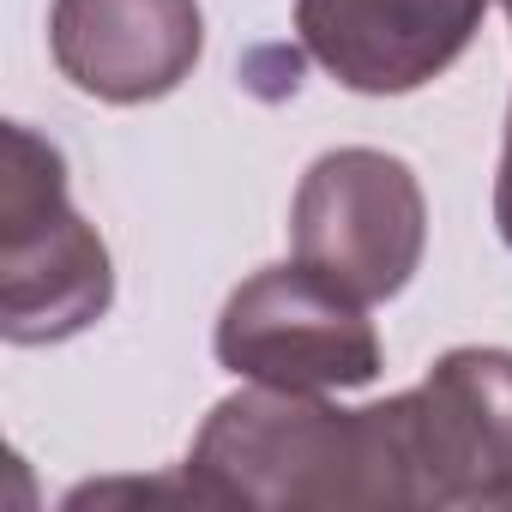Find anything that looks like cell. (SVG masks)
Masks as SVG:
<instances>
[{
  "label": "cell",
  "instance_id": "obj_1",
  "mask_svg": "<svg viewBox=\"0 0 512 512\" xmlns=\"http://www.w3.org/2000/svg\"><path fill=\"white\" fill-rule=\"evenodd\" d=\"M187 482L205 506L247 512H362V506H410L398 428L386 404L338 410L320 392L253 386L223 398L193 452Z\"/></svg>",
  "mask_w": 512,
  "mask_h": 512
},
{
  "label": "cell",
  "instance_id": "obj_2",
  "mask_svg": "<svg viewBox=\"0 0 512 512\" xmlns=\"http://www.w3.org/2000/svg\"><path fill=\"white\" fill-rule=\"evenodd\" d=\"M115 302L103 235L67 199V163L31 127H7L0 175V332L7 344H61Z\"/></svg>",
  "mask_w": 512,
  "mask_h": 512
},
{
  "label": "cell",
  "instance_id": "obj_3",
  "mask_svg": "<svg viewBox=\"0 0 512 512\" xmlns=\"http://www.w3.org/2000/svg\"><path fill=\"white\" fill-rule=\"evenodd\" d=\"M290 247H296V266L356 296L362 308L386 302L416 278L428 247L422 181L410 175V163L368 145L326 151L296 187Z\"/></svg>",
  "mask_w": 512,
  "mask_h": 512
},
{
  "label": "cell",
  "instance_id": "obj_4",
  "mask_svg": "<svg viewBox=\"0 0 512 512\" xmlns=\"http://www.w3.org/2000/svg\"><path fill=\"white\" fill-rule=\"evenodd\" d=\"M386 410L410 506L512 512V350H446Z\"/></svg>",
  "mask_w": 512,
  "mask_h": 512
},
{
  "label": "cell",
  "instance_id": "obj_5",
  "mask_svg": "<svg viewBox=\"0 0 512 512\" xmlns=\"http://www.w3.org/2000/svg\"><path fill=\"white\" fill-rule=\"evenodd\" d=\"M217 362L253 386L344 392L380 374V332L356 296L308 266L253 272L217 320Z\"/></svg>",
  "mask_w": 512,
  "mask_h": 512
},
{
  "label": "cell",
  "instance_id": "obj_6",
  "mask_svg": "<svg viewBox=\"0 0 512 512\" xmlns=\"http://www.w3.org/2000/svg\"><path fill=\"white\" fill-rule=\"evenodd\" d=\"M482 7L488 0H296V31L344 91L404 97L470 49Z\"/></svg>",
  "mask_w": 512,
  "mask_h": 512
},
{
  "label": "cell",
  "instance_id": "obj_7",
  "mask_svg": "<svg viewBox=\"0 0 512 512\" xmlns=\"http://www.w3.org/2000/svg\"><path fill=\"white\" fill-rule=\"evenodd\" d=\"M49 49L73 91L157 103L199 67L205 19L199 0H55Z\"/></svg>",
  "mask_w": 512,
  "mask_h": 512
},
{
  "label": "cell",
  "instance_id": "obj_8",
  "mask_svg": "<svg viewBox=\"0 0 512 512\" xmlns=\"http://www.w3.org/2000/svg\"><path fill=\"white\" fill-rule=\"evenodd\" d=\"M494 223L512 247V121H506V151H500V181H494Z\"/></svg>",
  "mask_w": 512,
  "mask_h": 512
},
{
  "label": "cell",
  "instance_id": "obj_9",
  "mask_svg": "<svg viewBox=\"0 0 512 512\" xmlns=\"http://www.w3.org/2000/svg\"><path fill=\"white\" fill-rule=\"evenodd\" d=\"M506 13H512V0H506Z\"/></svg>",
  "mask_w": 512,
  "mask_h": 512
}]
</instances>
